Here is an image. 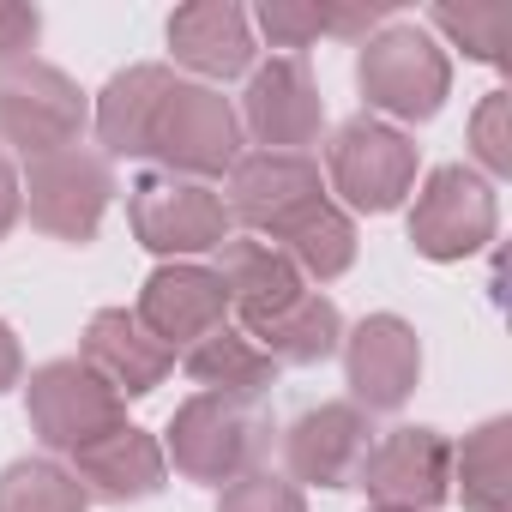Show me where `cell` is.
I'll list each match as a JSON object with an SVG mask.
<instances>
[{
  "mask_svg": "<svg viewBox=\"0 0 512 512\" xmlns=\"http://www.w3.org/2000/svg\"><path fill=\"white\" fill-rule=\"evenodd\" d=\"M91 127V103L79 91L73 73L49 67V61H13L0 67V145L13 157L37 163L55 151H73Z\"/></svg>",
  "mask_w": 512,
  "mask_h": 512,
  "instance_id": "obj_3",
  "label": "cell"
},
{
  "mask_svg": "<svg viewBox=\"0 0 512 512\" xmlns=\"http://www.w3.org/2000/svg\"><path fill=\"white\" fill-rule=\"evenodd\" d=\"M37 37H43V13L37 7H19V0H0V67L31 61Z\"/></svg>",
  "mask_w": 512,
  "mask_h": 512,
  "instance_id": "obj_30",
  "label": "cell"
},
{
  "mask_svg": "<svg viewBox=\"0 0 512 512\" xmlns=\"http://www.w3.org/2000/svg\"><path fill=\"white\" fill-rule=\"evenodd\" d=\"M211 272H217L229 308L241 314V332H260L266 320H278L290 302L308 296L302 272L284 260L272 241H260V235H229V241L217 247V266H211Z\"/></svg>",
  "mask_w": 512,
  "mask_h": 512,
  "instance_id": "obj_16",
  "label": "cell"
},
{
  "mask_svg": "<svg viewBox=\"0 0 512 512\" xmlns=\"http://www.w3.org/2000/svg\"><path fill=\"white\" fill-rule=\"evenodd\" d=\"M356 85L374 121H434L452 97V61L422 25H380L356 55Z\"/></svg>",
  "mask_w": 512,
  "mask_h": 512,
  "instance_id": "obj_2",
  "label": "cell"
},
{
  "mask_svg": "<svg viewBox=\"0 0 512 512\" xmlns=\"http://www.w3.org/2000/svg\"><path fill=\"white\" fill-rule=\"evenodd\" d=\"M247 25H260L272 49H308L314 37H326V7L314 0H266V7H253Z\"/></svg>",
  "mask_w": 512,
  "mask_h": 512,
  "instance_id": "obj_28",
  "label": "cell"
},
{
  "mask_svg": "<svg viewBox=\"0 0 512 512\" xmlns=\"http://www.w3.org/2000/svg\"><path fill=\"white\" fill-rule=\"evenodd\" d=\"M344 380H350V404L362 416H392L410 404L416 380H422V338L410 320L398 314H368L356 332H344Z\"/></svg>",
  "mask_w": 512,
  "mask_h": 512,
  "instance_id": "obj_12",
  "label": "cell"
},
{
  "mask_svg": "<svg viewBox=\"0 0 512 512\" xmlns=\"http://www.w3.org/2000/svg\"><path fill=\"white\" fill-rule=\"evenodd\" d=\"M356 488L374 506L398 512H440L452 500V440L440 428H392L368 446Z\"/></svg>",
  "mask_w": 512,
  "mask_h": 512,
  "instance_id": "obj_11",
  "label": "cell"
},
{
  "mask_svg": "<svg viewBox=\"0 0 512 512\" xmlns=\"http://www.w3.org/2000/svg\"><path fill=\"white\" fill-rule=\"evenodd\" d=\"M500 229V193L488 175L446 163L422 181L416 205H410V247L434 266H458L470 253H482Z\"/></svg>",
  "mask_w": 512,
  "mask_h": 512,
  "instance_id": "obj_5",
  "label": "cell"
},
{
  "mask_svg": "<svg viewBox=\"0 0 512 512\" xmlns=\"http://www.w3.org/2000/svg\"><path fill=\"white\" fill-rule=\"evenodd\" d=\"M272 416L266 404L247 398H217V392H193L187 404H175L169 428H163V458L205 488H229L241 476H253L272 452Z\"/></svg>",
  "mask_w": 512,
  "mask_h": 512,
  "instance_id": "obj_1",
  "label": "cell"
},
{
  "mask_svg": "<svg viewBox=\"0 0 512 512\" xmlns=\"http://www.w3.org/2000/svg\"><path fill=\"white\" fill-rule=\"evenodd\" d=\"M133 235L139 247H151L157 260H199L229 241V205L223 193H211L205 181H181V175H145L127 199Z\"/></svg>",
  "mask_w": 512,
  "mask_h": 512,
  "instance_id": "obj_9",
  "label": "cell"
},
{
  "mask_svg": "<svg viewBox=\"0 0 512 512\" xmlns=\"http://www.w3.org/2000/svg\"><path fill=\"white\" fill-rule=\"evenodd\" d=\"M169 55L199 79H241L253 73V25L235 0H193L169 19Z\"/></svg>",
  "mask_w": 512,
  "mask_h": 512,
  "instance_id": "obj_19",
  "label": "cell"
},
{
  "mask_svg": "<svg viewBox=\"0 0 512 512\" xmlns=\"http://www.w3.org/2000/svg\"><path fill=\"white\" fill-rule=\"evenodd\" d=\"M247 338H260V350L278 362V368H320L326 356H338L344 344V314L332 296L308 290L302 302H290L278 320H266L260 332H247Z\"/></svg>",
  "mask_w": 512,
  "mask_h": 512,
  "instance_id": "obj_23",
  "label": "cell"
},
{
  "mask_svg": "<svg viewBox=\"0 0 512 512\" xmlns=\"http://www.w3.org/2000/svg\"><path fill=\"white\" fill-rule=\"evenodd\" d=\"M470 151L488 175H512V91H488L470 115Z\"/></svg>",
  "mask_w": 512,
  "mask_h": 512,
  "instance_id": "obj_27",
  "label": "cell"
},
{
  "mask_svg": "<svg viewBox=\"0 0 512 512\" xmlns=\"http://www.w3.org/2000/svg\"><path fill=\"white\" fill-rule=\"evenodd\" d=\"M235 121L260 151L308 157V145H320V133H326V97H320L308 61L302 55H272L266 67H253Z\"/></svg>",
  "mask_w": 512,
  "mask_h": 512,
  "instance_id": "obj_10",
  "label": "cell"
},
{
  "mask_svg": "<svg viewBox=\"0 0 512 512\" xmlns=\"http://www.w3.org/2000/svg\"><path fill=\"white\" fill-rule=\"evenodd\" d=\"M25 416H31V434L49 446V452H85L97 446L103 434L127 428V398L109 392L79 356H61V362H43L25 386Z\"/></svg>",
  "mask_w": 512,
  "mask_h": 512,
  "instance_id": "obj_6",
  "label": "cell"
},
{
  "mask_svg": "<svg viewBox=\"0 0 512 512\" xmlns=\"http://www.w3.org/2000/svg\"><path fill=\"white\" fill-rule=\"evenodd\" d=\"M133 314H139V326H145L157 344L193 350L199 338H211L217 326H229V320H223V314H229V296H223V284H217L211 266L169 260V266H157V272L145 278Z\"/></svg>",
  "mask_w": 512,
  "mask_h": 512,
  "instance_id": "obj_14",
  "label": "cell"
},
{
  "mask_svg": "<svg viewBox=\"0 0 512 512\" xmlns=\"http://www.w3.org/2000/svg\"><path fill=\"white\" fill-rule=\"evenodd\" d=\"M416 145L392 127V121H374V115H356L332 133L326 145V175H332V193L350 205V211H398L410 193H416Z\"/></svg>",
  "mask_w": 512,
  "mask_h": 512,
  "instance_id": "obj_7",
  "label": "cell"
},
{
  "mask_svg": "<svg viewBox=\"0 0 512 512\" xmlns=\"http://www.w3.org/2000/svg\"><path fill=\"white\" fill-rule=\"evenodd\" d=\"M272 247L302 272V284H332V278H344V272L356 266V223H350L344 205L320 199V205H308L302 217H290V223L272 235Z\"/></svg>",
  "mask_w": 512,
  "mask_h": 512,
  "instance_id": "obj_22",
  "label": "cell"
},
{
  "mask_svg": "<svg viewBox=\"0 0 512 512\" xmlns=\"http://www.w3.org/2000/svg\"><path fill=\"white\" fill-rule=\"evenodd\" d=\"M79 362H85L109 392H121V398H145V392H157V386L169 380L175 350L157 344V338L139 326L133 308H103V314H91V326H85Z\"/></svg>",
  "mask_w": 512,
  "mask_h": 512,
  "instance_id": "obj_17",
  "label": "cell"
},
{
  "mask_svg": "<svg viewBox=\"0 0 512 512\" xmlns=\"http://www.w3.org/2000/svg\"><path fill=\"white\" fill-rule=\"evenodd\" d=\"M19 193L31 205V223L55 241H73L85 247L97 229H103V211L115 199V163L103 151H55V157H37L25 175H19Z\"/></svg>",
  "mask_w": 512,
  "mask_h": 512,
  "instance_id": "obj_8",
  "label": "cell"
},
{
  "mask_svg": "<svg viewBox=\"0 0 512 512\" xmlns=\"http://www.w3.org/2000/svg\"><path fill=\"white\" fill-rule=\"evenodd\" d=\"M368 512H398V506H368Z\"/></svg>",
  "mask_w": 512,
  "mask_h": 512,
  "instance_id": "obj_33",
  "label": "cell"
},
{
  "mask_svg": "<svg viewBox=\"0 0 512 512\" xmlns=\"http://www.w3.org/2000/svg\"><path fill=\"white\" fill-rule=\"evenodd\" d=\"M217 512H308V500H302V488H296L290 476L253 470V476H241V482L223 488Z\"/></svg>",
  "mask_w": 512,
  "mask_h": 512,
  "instance_id": "obj_29",
  "label": "cell"
},
{
  "mask_svg": "<svg viewBox=\"0 0 512 512\" xmlns=\"http://www.w3.org/2000/svg\"><path fill=\"white\" fill-rule=\"evenodd\" d=\"M428 25L440 37H452L482 67H506L512 61V7H506V0H464V7H452V0H446V7L428 13Z\"/></svg>",
  "mask_w": 512,
  "mask_h": 512,
  "instance_id": "obj_25",
  "label": "cell"
},
{
  "mask_svg": "<svg viewBox=\"0 0 512 512\" xmlns=\"http://www.w3.org/2000/svg\"><path fill=\"white\" fill-rule=\"evenodd\" d=\"M151 157L163 163V175H181V181L229 175L235 157H241L235 103L217 85L175 79L169 97H163V109H157V121H151Z\"/></svg>",
  "mask_w": 512,
  "mask_h": 512,
  "instance_id": "obj_4",
  "label": "cell"
},
{
  "mask_svg": "<svg viewBox=\"0 0 512 512\" xmlns=\"http://www.w3.org/2000/svg\"><path fill=\"white\" fill-rule=\"evenodd\" d=\"M175 73L157 67V61H139L127 73H115L103 91H97V109H91V127L103 139V157H151V121L169 97Z\"/></svg>",
  "mask_w": 512,
  "mask_h": 512,
  "instance_id": "obj_20",
  "label": "cell"
},
{
  "mask_svg": "<svg viewBox=\"0 0 512 512\" xmlns=\"http://www.w3.org/2000/svg\"><path fill=\"white\" fill-rule=\"evenodd\" d=\"M326 199V181H320V163L314 157H296V151H247L235 157L229 169V223H247V229H260L278 235L290 217H302L308 205Z\"/></svg>",
  "mask_w": 512,
  "mask_h": 512,
  "instance_id": "obj_13",
  "label": "cell"
},
{
  "mask_svg": "<svg viewBox=\"0 0 512 512\" xmlns=\"http://www.w3.org/2000/svg\"><path fill=\"white\" fill-rule=\"evenodd\" d=\"M91 494L55 458H19L0 470V512H85Z\"/></svg>",
  "mask_w": 512,
  "mask_h": 512,
  "instance_id": "obj_26",
  "label": "cell"
},
{
  "mask_svg": "<svg viewBox=\"0 0 512 512\" xmlns=\"http://www.w3.org/2000/svg\"><path fill=\"white\" fill-rule=\"evenodd\" d=\"M19 374H25V350H19L13 326L0 320V392H7V386H19Z\"/></svg>",
  "mask_w": 512,
  "mask_h": 512,
  "instance_id": "obj_32",
  "label": "cell"
},
{
  "mask_svg": "<svg viewBox=\"0 0 512 512\" xmlns=\"http://www.w3.org/2000/svg\"><path fill=\"white\" fill-rule=\"evenodd\" d=\"M73 476L91 500H109V506H133V500H151L163 494L169 482V458H163V440L145 434V428H115L103 434L97 446L73 452Z\"/></svg>",
  "mask_w": 512,
  "mask_h": 512,
  "instance_id": "obj_18",
  "label": "cell"
},
{
  "mask_svg": "<svg viewBox=\"0 0 512 512\" xmlns=\"http://www.w3.org/2000/svg\"><path fill=\"white\" fill-rule=\"evenodd\" d=\"M374 446V428L368 416L344 398V404H320L308 416H296L284 428V464H290V482L302 488H350L362 458Z\"/></svg>",
  "mask_w": 512,
  "mask_h": 512,
  "instance_id": "obj_15",
  "label": "cell"
},
{
  "mask_svg": "<svg viewBox=\"0 0 512 512\" xmlns=\"http://www.w3.org/2000/svg\"><path fill=\"white\" fill-rule=\"evenodd\" d=\"M19 211H25V193H19V169H13V157H7V151H0V241L13 235Z\"/></svg>",
  "mask_w": 512,
  "mask_h": 512,
  "instance_id": "obj_31",
  "label": "cell"
},
{
  "mask_svg": "<svg viewBox=\"0 0 512 512\" xmlns=\"http://www.w3.org/2000/svg\"><path fill=\"white\" fill-rule=\"evenodd\" d=\"M452 482L464 494V512H512V422L488 416L482 428L452 446Z\"/></svg>",
  "mask_w": 512,
  "mask_h": 512,
  "instance_id": "obj_24",
  "label": "cell"
},
{
  "mask_svg": "<svg viewBox=\"0 0 512 512\" xmlns=\"http://www.w3.org/2000/svg\"><path fill=\"white\" fill-rule=\"evenodd\" d=\"M187 380L199 392H217V398H247L260 404L272 386H278V362L260 350V338H247L241 326H217L211 338H199L187 356H181Z\"/></svg>",
  "mask_w": 512,
  "mask_h": 512,
  "instance_id": "obj_21",
  "label": "cell"
}]
</instances>
